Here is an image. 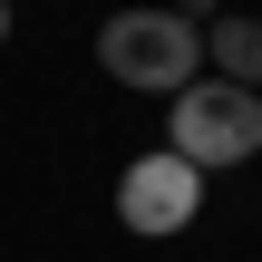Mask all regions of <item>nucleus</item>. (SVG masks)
Listing matches in <instances>:
<instances>
[{"mask_svg": "<svg viewBox=\"0 0 262 262\" xmlns=\"http://www.w3.org/2000/svg\"><path fill=\"white\" fill-rule=\"evenodd\" d=\"M97 58H107L117 88H165V97H185V88L204 78V19H194V10H117V19L97 29Z\"/></svg>", "mask_w": 262, "mask_h": 262, "instance_id": "nucleus-1", "label": "nucleus"}, {"mask_svg": "<svg viewBox=\"0 0 262 262\" xmlns=\"http://www.w3.org/2000/svg\"><path fill=\"white\" fill-rule=\"evenodd\" d=\"M165 156H185L194 175L262 156V97L253 88H224V78H194V88L175 97V146H165Z\"/></svg>", "mask_w": 262, "mask_h": 262, "instance_id": "nucleus-2", "label": "nucleus"}, {"mask_svg": "<svg viewBox=\"0 0 262 262\" xmlns=\"http://www.w3.org/2000/svg\"><path fill=\"white\" fill-rule=\"evenodd\" d=\"M194 204H204V175H194L185 156H136V165L117 175V224H126V233H185Z\"/></svg>", "mask_w": 262, "mask_h": 262, "instance_id": "nucleus-3", "label": "nucleus"}, {"mask_svg": "<svg viewBox=\"0 0 262 262\" xmlns=\"http://www.w3.org/2000/svg\"><path fill=\"white\" fill-rule=\"evenodd\" d=\"M204 58L224 88H262V19H204Z\"/></svg>", "mask_w": 262, "mask_h": 262, "instance_id": "nucleus-4", "label": "nucleus"}, {"mask_svg": "<svg viewBox=\"0 0 262 262\" xmlns=\"http://www.w3.org/2000/svg\"><path fill=\"white\" fill-rule=\"evenodd\" d=\"M0 39H10V0H0Z\"/></svg>", "mask_w": 262, "mask_h": 262, "instance_id": "nucleus-5", "label": "nucleus"}]
</instances>
